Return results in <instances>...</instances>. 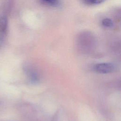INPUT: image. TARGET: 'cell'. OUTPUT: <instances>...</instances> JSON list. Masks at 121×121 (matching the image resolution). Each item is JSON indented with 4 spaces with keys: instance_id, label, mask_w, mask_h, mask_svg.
Segmentation results:
<instances>
[{
    "instance_id": "cell-1",
    "label": "cell",
    "mask_w": 121,
    "mask_h": 121,
    "mask_svg": "<svg viewBox=\"0 0 121 121\" xmlns=\"http://www.w3.org/2000/svg\"><path fill=\"white\" fill-rule=\"evenodd\" d=\"M114 65L111 63H100L94 66L95 70L99 73L107 74L113 71Z\"/></svg>"
},
{
    "instance_id": "cell-2",
    "label": "cell",
    "mask_w": 121,
    "mask_h": 121,
    "mask_svg": "<svg viewBox=\"0 0 121 121\" xmlns=\"http://www.w3.org/2000/svg\"><path fill=\"white\" fill-rule=\"evenodd\" d=\"M8 27V20L4 16L0 17V42H1L4 38Z\"/></svg>"
},
{
    "instance_id": "cell-3",
    "label": "cell",
    "mask_w": 121,
    "mask_h": 121,
    "mask_svg": "<svg viewBox=\"0 0 121 121\" xmlns=\"http://www.w3.org/2000/svg\"><path fill=\"white\" fill-rule=\"evenodd\" d=\"M102 24L103 26L106 27H111L113 26L112 20L108 18H104L102 21Z\"/></svg>"
},
{
    "instance_id": "cell-4",
    "label": "cell",
    "mask_w": 121,
    "mask_h": 121,
    "mask_svg": "<svg viewBox=\"0 0 121 121\" xmlns=\"http://www.w3.org/2000/svg\"><path fill=\"white\" fill-rule=\"evenodd\" d=\"M104 0H84L85 2L90 5L98 4L103 2Z\"/></svg>"
},
{
    "instance_id": "cell-5",
    "label": "cell",
    "mask_w": 121,
    "mask_h": 121,
    "mask_svg": "<svg viewBox=\"0 0 121 121\" xmlns=\"http://www.w3.org/2000/svg\"><path fill=\"white\" fill-rule=\"evenodd\" d=\"M52 6H56L59 3V0H43Z\"/></svg>"
}]
</instances>
